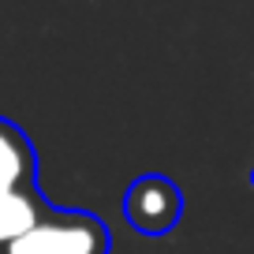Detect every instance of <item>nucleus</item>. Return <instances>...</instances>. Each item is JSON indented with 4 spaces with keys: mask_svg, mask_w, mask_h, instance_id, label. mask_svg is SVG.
I'll return each mask as SVG.
<instances>
[{
    "mask_svg": "<svg viewBox=\"0 0 254 254\" xmlns=\"http://www.w3.org/2000/svg\"><path fill=\"white\" fill-rule=\"evenodd\" d=\"M112 236L101 217L86 209H49L34 228L0 247V254H109Z\"/></svg>",
    "mask_w": 254,
    "mask_h": 254,
    "instance_id": "1",
    "label": "nucleus"
},
{
    "mask_svg": "<svg viewBox=\"0 0 254 254\" xmlns=\"http://www.w3.org/2000/svg\"><path fill=\"white\" fill-rule=\"evenodd\" d=\"M183 213V190L168 176L146 172L135 176L124 194V217L142 236H165Z\"/></svg>",
    "mask_w": 254,
    "mask_h": 254,
    "instance_id": "2",
    "label": "nucleus"
},
{
    "mask_svg": "<svg viewBox=\"0 0 254 254\" xmlns=\"http://www.w3.org/2000/svg\"><path fill=\"white\" fill-rule=\"evenodd\" d=\"M38 187V153L19 124L0 116V194Z\"/></svg>",
    "mask_w": 254,
    "mask_h": 254,
    "instance_id": "3",
    "label": "nucleus"
},
{
    "mask_svg": "<svg viewBox=\"0 0 254 254\" xmlns=\"http://www.w3.org/2000/svg\"><path fill=\"white\" fill-rule=\"evenodd\" d=\"M49 209L53 206H49V198L38 187L19 190V194H0V247H8L26 228H34Z\"/></svg>",
    "mask_w": 254,
    "mask_h": 254,
    "instance_id": "4",
    "label": "nucleus"
},
{
    "mask_svg": "<svg viewBox=\"0 0 254 254\" xmlns=\"http://www.w3.org/2000/svg\"><path fill=\"white\" fill-rule=\"evenodd\" d=\"M251 183H254V172H251Z\"/></svg>",
    "mask_w": 254,
    "mask_h": 254,
    "instance_id": "5",
    "label": "nucleus"
}]
</instances>
